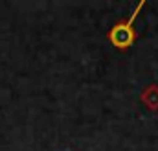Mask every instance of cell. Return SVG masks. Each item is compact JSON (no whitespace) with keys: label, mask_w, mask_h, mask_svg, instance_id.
Returning <instances> with one entry per match:
<instances>
[{"label":"cell","mask_w":158,"mask_h":151,"mask_svg":"<svg viewBox=\"0 0 158 151\" xmlns=\"http://www.w3.org/2000/svg\"><path fill=\"white\" fill-rule=\"evenodd\" d=\"M143 6H145V2H140V4L136 6V9L132 11L131 17L118 20V22L109 30L107 39L110 41V44H112L114 48H118V50H127V48H131V46L136 42L138 33H136V30H134V20H136L140 9H142Z\"/></svg>","instance_id":"cell-1"},{"label":"cell","mask_w":158,"mask_h":151,"mask_svg":"<svg viewBox=\"0 0 158 151\" xmlns=\"http://www.w3.org/2000/svg\"><path fill=\"white\" fill-rule=\"evenodd\" d=\"M140 100L142 103L149 109V111H158V85H149L142 90L140 94Z\"/></svg>","instance_id":"cell-2"}]
</instances>
